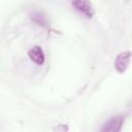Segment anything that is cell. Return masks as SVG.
<instances>
[{
	"mask_svg": "<svg viewBox=\"0 0 132 132\" xmlns=\"http://www.w3.org/2000/svg\"><path fill=\"white\" fill-rule=\"evenodd\" d=\"M28 56H29L30 60L33 63H35L36 65H43L44 64L45 55H44V52H43L41 46H39V45L32 46L28 52Z\"/></svg>",
	"mask_w": 132,
	"mask_h": 132,
	"instance_id": "cell-4",
	"label": "cell"
},
{
	"mask_svg": "<svg viewBox=\"0 0 132 132\" xmlns=\"http://www.w3.org/2000/svg\"><path fill=\"white\" fill-rule=\"evenodd\" d=\"M73 8L88 19H92L95 15V9L90 0H72Z\"/></svg>",
	"mask_w": 132,
	"mask_h": 132,
	"instance_id": "cell-1",
	"label": "cell"
},
{
	"mask_svg": "<svg viewBox=\"0 0 132 132\" xmlns=\"http://www.w3.org/2000/svg\"><path fill=\"white\" fill-rule=\"evenodd\" d=\"M31 21L33 23H35L36 25L42 27V28H47L48 27V21L46 19V16L44 15V13L40 12V11H32L29 14Z\"/></svg>",
	"mask_w": 132,
	"mask_h": 132,
	"instance_id": "cell-5",
	"label": "cell"
},
{
	"mask_svg": "<svg viewBox=\"0 0 132 132\" xmlns=\"http://www.w3.org/2000/svg\"><path fill=\"white\" fill-rule=\"evenodd\" d=\"M124 124L123 116H116L109 119L106 123H104L103 127L101 128L102 132H119L122 130Z\"/></svg>",
	"mask_w": 132,
	"mask_h": 132,
	"instance_id": "cell-3",
	"label": "cell"
},
{
	"mask_svg": "<svg viewBox=\"0 0 132 132\" xmlns=\"http://www.w3.org/2000/svg\"><path fill=\"white\" fill-rule=\"evenodd\" d=\"M131 58H132V52H130V51H125V52L120 53L117 56L114 63H113L114 69L119 73H124L130 64Z\"/></svg>",
	"mask_w": 132,
	"mask_h": 132,
	"instance_id": "cell-2",
	"label": "cell"
}]
</instances>
